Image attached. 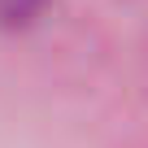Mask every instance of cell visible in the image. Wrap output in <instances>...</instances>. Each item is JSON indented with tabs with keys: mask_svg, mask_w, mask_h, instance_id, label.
<instances>
[{
	"mask_svg": "<svg viewBox=\"0 0 148 148\" xmlns=\"http://www.w3.org/2000/svg\"><path fill=\"white\" fill-rule=\"evenodd\" d=\"M44 9V0H0V22L5 26H22Z\"/></svg>",
	"mask_w": 148,
	"mask_h": 148,
	"instance_id": "obj_1",
	"label": "cell"
}]
</instances>
